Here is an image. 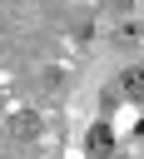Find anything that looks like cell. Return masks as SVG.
Returning a JSON list of instances; mask_svg holds the SVG:
<instances>
[{"label": "cell", "instance_id": "cell-1", "mask_svg": "<svg viewBox=\"0 0 144 159\" xmlns=\"http://www.w3.org/2000/svg\"><path fill=\"white\" fill-rule=\"evenodd\" d=\"M84 149H89V154H109V149H114V134H109L104 124H94L89 139H84Z\"/></svg>", "mask_w": 144, "mask_h": 159}, {"label": "cell", "instance_id": "cell-2", "mask_svg": "<svg viewBox=\"0 0 144 159\" xmlns=\"http://www.w3.org/2000/svg\"><path fill=\"white\" fill-rule=\"evenodd\" d=\"M10 134H15V139H35V134H40V119H35V114H15V119H10Z\"/></svg>", "mask_w": 144, "mask_h": 159}, {"label": "cell", "instance_id": "cell-3", "mask_svg": "<svg viewBox=\"0 0 144 159\" xmlns=\"http://www.w3.org/2000/svg\"><path fill=\"white\" fill-rule=\"evenodd\" d=\"M124 94L144 104V70H124Z\"/></svg>", "mask_w": 144, "mask_h": 159}, {"label": "cell", "instance_id": "cell-4", "mask_svg": "<svg viewBox=\"0 0 144 159\" xmlns=\"http://www.w3.org/2000/svg\"><path fill=\"white\" fill-rule=\"evenodd\" d=\"M114 5H119V10H129V5H134V0H114Z\"/></svg>", "mask_w": 144, "mask_h": 159}]
</instances>
